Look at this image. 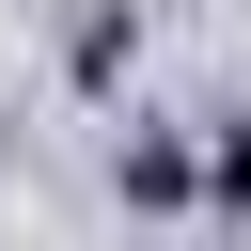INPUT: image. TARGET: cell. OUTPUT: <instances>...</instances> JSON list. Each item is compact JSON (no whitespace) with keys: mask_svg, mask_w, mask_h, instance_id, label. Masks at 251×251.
Returning <instances> with one entry per match:
<instances>
[]
</instances>
